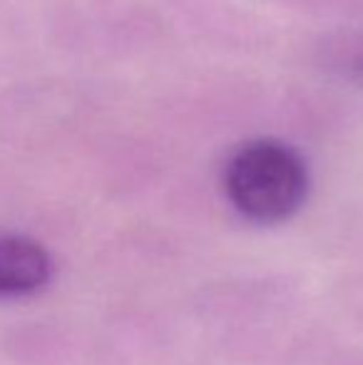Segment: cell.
I'll use <instances>...</instances> for the list:
<instances>
[{"mask_svg": "<svg viewBox=\"0 0 363 365\" xmlns=\"http://www.w3.org/2000/svg\"><path fill=\"white\" fill-rule=\"evenodd\" d=\"M53 274L50 254L25 236H0V296H25L43 289Z\"/></svg>", "mask_w": 363, "mask_h": 365, "instance_id": "7a4b0ae2", "label": "cell"}, {"mask_svg": "<svg viewBox=\"0 0 363 365\" xmlns=\"http://www.w3.org/2000/svg\"><path fill=\"white\" fill-rule=\"evenodd\" d=\"M224 189L232 207L254 224L291 219L309 194V169L301 154L274 140L249 142L229 159Z\"/></svg>", "mask_w": 363, "mask_h": 365, "instance_id": "6da1fadb", "label": "cell"}]
</instances>
